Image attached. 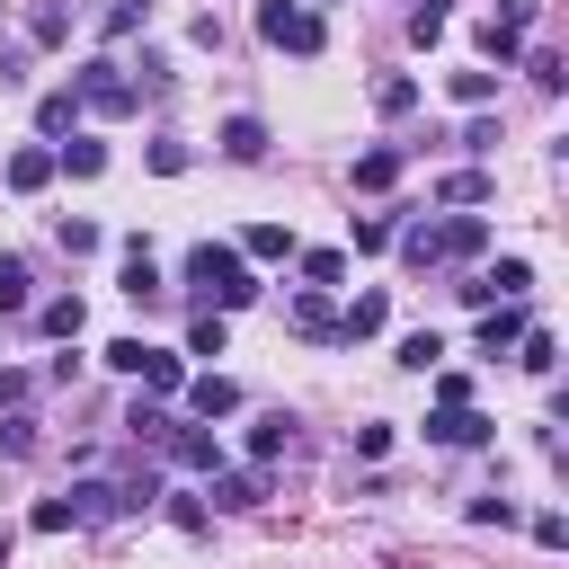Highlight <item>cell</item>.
I'll return each mask as SVG.
<instances>
[{"mask_svg":"<svg viewBox=\"0 0 569 569\" xmlns=\"http://www.w3.org/2000/svg\"><path fill=\"white\" fill-rule=\"evenodd\" d=\"M187 284H196L213 311H240V302H258V276H249V258H240V249H222V240H196V249H187Z\"/></svg>","mask_w":569,"mask_h":569,"instance_id":"obj_1","label":"cell"},{"mask_svg":"<svg viewBox=\"0 0 569 569\" xmlns=\"http://www.w3.org/2000/svg\"><path fill=\"white\" fill-rule=\"evenodd\" d=\"M258 36L284 44V53H320V44H329L320 9H302V0H267V9H258Z\"/></svg>","mask_w":569,"mask_h":569,"instance_id":"obj_2","label":"cell"},{"mask_svg":"<svg viewBox=\"0 0 569 569\" xmlns=\"http://www.w3.org/2000/svg\"><path fill=\"white\" fill-rule=\"evenodd\" d=\"M133 98H142V89L124 80V62H107V53L80 62V107H89V116H133Z\"/></svg>","mask_w":569,"mask_h":569,"instance_id":"obj_3","label":"cell"},{"mask_svg":"<svg viewBox=\"0 0 569 569\" xmlns=\"http://www.w3.org/2000/svg\"><path fill=\"white\" fill-rule=\"evenodd\" d=\"M62 516L71 525H107V516H124V489L116 480H71L62 489Z\"/></svg>","mask_w":569,"mask_h":569,"instance_id":"obj_4","label":"cell"},{"mask_svg":"<svg viewBox=\"0 0 569 569\" xmlns=\"http://www.w3.org/2000/svg\"><path fill=\"white\" fill-rule=\"evenodd\" d=\"M160 453H169L178 471H222V445H213V427H169V436H160Z\"/></svg>","mask_w":569,"mask_h":569,"instance_id":"obj_5","label":"cell"},{"mask_svg":"<svg viewBox=\"0 0 569 569\" xmlns=\"http://www.w3.org/2000/svg\"><path fill=\"white\" fill-rule=\"evenodd\" d=\"M427 436H436V445H489V418L462 400V409H436V418H427Z\"/></svg>","mask_w":569,"mask_h":569,"instance_id":"obj_6","label":"cell"},{"mask_svg":"<svg viewBox=\"0 0 569 569\" xmlns=\"http://www.w3.org/2000/svg\"><path fill=\"white\" fill-rule=\"evenodd\" d=\"M187 409H196V418H231V409H240V382H222V373H196V382H187Z\"/></svg>","mask_w":569,"mask_h":569,"instance_id":"obj_7","label":"cell"},{"mask_svg":"<svg viewBox=\"0 0 569 569\" xmlns=\"http://www.w3.org/2000/svg\"><path fill=\"white\" fill-rule=\"evenodd\" d=\"M382 320H391V302H382V293H356V302H347V311H338V338H347V347H356V338H373V329H382Z\"/></svg>","mask_w":569,"mask_h":569,"instance_id":"obj_8","label":"cell"},{"mask_svg":"<svg viewBox=\"0 0 569 569\" xmlns=\"http://www.w3.org/2000/svg\"><path fill=\"white\" fill-rule=\"evenodd\" d=\"M44 178H53V151H44V142H27V151H9V187H18V196H36Z\"/></svg>","mask_w":569,"mask_h":569,"instance_id":"obj_9","label":"cell"},{"mask_svg":"<svg viewBox=\"0 0 569 569\" xmlns=\"http://www.w3.org/2000/svg\"><path fill=\"white\" fill-rule=\"evenodd\" d=\"M480 240H489V222H480V213H453V222H436V249H445V258H471Z\"/></svg>","mask_w":569,"mask_h":569,"instance_id":"obj_10","label":"cell"},{"mask_svg":"<svg viewBox=\"0 0 569 569\" xmlns=\"http://www.w3.org/2000/svg\"><path fill=\"white\" fill-rule=\"evenodd\" d=\"M124 293H133V302H160V293H169V284H160V267H151V249H142V240H133V249H124Z\"/></svg>","mask_w":569,"mask_h":569,"instance_id":"obj_11","label":"cell"},{"mask_svg":"<svg viewBox=\"0 0 569 569\" xmlns=\"http://www.w3.org/2000/svg\"><path fill=\"white\" fill-rule=\"evenodd\" d=\"M133 382H142V391H187V365H178V356H160V347H142Z\"/></svg>","mask_w":569,"mask_h":569,"instance_id":"obj_12","label":"cell"},{"mask_svg":"<svg viewBox=\"0 0 569 569\" xmlns=\"http://www.w3.org/2000/svg\"><path fill=\"white\" fill-rule=\"evenodd\" d=\"M267 498V471H213V507H258Z\"/></svg>","mask_w":569,"mask_h":569,"instance_id":"obj_13","label":"cell"},{"mask_svg":"<svg viewBox=\"0 0 569 569\" xmlns=\"http://www.w3.org/2000/svg\"><path fill=\"white\" fill-rule=\"evenodd\" d=\"M222 151H231V160H267V124H258V116H231V124H222Z\"/></svg>","mask_w":569,"mask_h":569,"instance_id":"obj_14","label":"cell"},{"mask_svg":"<svg viewBox=\"0 0 569 569\" xmlns=\"http://www.w3.org/2000/svg\"><path fill=\"white\" fill-rule=\"evenodd\" d=\"M53 169H71V178H98V169H107V142H89V133H71V142L53 151Z\"/></svg>","mask_w":569,"mask_h":569,"instance_id":"obj_15","label":"cell"},{"mask_svg":"<svg viewBox=\"0 0 569 569\" xmlns=\"http://www.w3.org/2000/svg\"><path fill=\"white\" fill-rule=\"evenodd\" d=\"M240 258H293V231L284 222H249L240 231Z\"/></svg>","mask_w":569,"mask_h":569,"instance_id":"obj_16","label":"cell"},{"mask_svg":"<svg viewBox=\"0 0 569 569\" xmlns=\"http://www.w3.org/2000/svg\"><path fill=\"white\" fill-rule=\"evenodd\" d=\"M80 320H89V311H80V293H53V302L36 311V329H44V338H80Z\"/></svg>","mask_w":569,"mask_h":569,"instance_id":"obj_17","label":"cell"},{"mask_svg":"<svg viewBox=\"0 0 569 569\" xmlns=\"http://www.w3.org/2000/svg\"><path fill=\"white\" fill-rule=\"evenodd\" d=\"M400 240V258L409 267H445V249H436V222H409V231H391Z\"/></svg>","mask_w":569,"mask_h":569,"instance_id":"obj_18","label":"cell"},{"mask_svg":"<svg viewBox=\"0 0 569 569\" xmlns=\"http://www.w3.org/2000/svg\"><path fill=\"white\" fill-rule=\"evenodd\" d=\"M293 329H302V338H338V311H329L320 293H293Z\"/></svg>","mask_w":569,"mask_h":569,"instance_id":"obj_19","label":"cell"},{"mask_svg":"<svg viewBox=\"0 0 569 569\" xmlns=\"http://www.w3.org/2000/svg\"><path fill=\"white\" fill-rule=\"evenodd\" d=\"M516 338H525V311H516V302L480 320V356H498V347H516Z\"/></svg>","mask_w":569,"mask_h":569,"instance_id":"obj_20","label":"cell"},{"mask_svg":"<svg viewBox=\"0 0 569 569\" xmlns=\"http://www.w3.org/2000/svg\"><path fill=\"white\" fill-rule=\"evenodd\" d=\"M36 302V284H27V258H9L0 249V311H27Z\"/></svg>","mask_w":569,"mask_h":569,"instance_id":"obj_21","label":"cell"},{"mask_svg":"<svg viewBox=\"0 0 569 569\" xmlns=\"http://www.w3.org/2000/svg\"><path fill=\"white\" fill-rule=\"evenodd\" d=\"M36 124H44V133H71V124H80V89H53V98L36 107Z\"/></svg>","mask_w":569,"mask_h":569,"instance_id":"obj_22","label":"cell"},{"mask_svg":"<svg viewBox=\"0 0 569 569\" xmlns=\"http://www.w3.org/2000/svg\"><path fill=\"white\" fill-rule=\"evenodd\" d=\"M391 178H400V151H365V160H356V187H365V196H382Z\"/></svg>","mask_w":569,"mask_h":569,"instance_id":"obj_23","label":"cell"},{"mask_svg":"<svg viewBox=\"0 0 569 569\" xmlns=\"http://www.w3.org/2000/svg\"><path fill=\"white\" fill-rule=\"evenodd\" d=\"M222 338H231L222 311H196V320H187V356H222Z\"/></svg>","mask_w":569,"mask_h":569,"instance_id":"obj_24","label":"cell"},{"mask_svg":"<svg viewBox=\"0 0 569 569\" xmlns=\"http://www.w3.org/2000/svg\"><path fill=\"white\" fill-rule=\"evenodd\" d=\"M436 356H445L436 329H409V338H400V365H409V373H436Z\"/></svg>","mask_w":569,"mask_h":569,"instance_id":"obj_25","label":"cell"},{"mask_svg":"<svg viewBox=\"0 0 569 569\" xmlns=\"http://www.w3.org/2000/svg\"><path fill=\"white\" fill-rule=\"evenodd\" d=\"M516 365H525V373H551V365H560L551 329H525V338H516Z\"/></svg>","mask_w":569,"mask_h":569,"instance_id":"obj_26","label":"cell"},{"mask_svg":"<svg viewBox=\"0 0 569 569\" xmlns=\"http://www.w3.org/2000/svg\"><path fill=\"white\" fill-rule=\"evenodd\" d=\"M373 107H382V116H409V107H418V80H400V71L373 80Z\"/></svg>","mask_w":569,"mask_h":569,"instance_id":"obj_27","label":"cell"},{"mask_svg":"<svg viewBox=\"0 0 569 569\" xmlns=\"http://www.w3.org/2000/svg\"><path fill=\"white\" fill-rule=\"evenodd\" d=\"M445 89H453V98H462V107H489V98H498V80H489V71H453V80H445Z\"/></svg>","mask_w":569,"mask_h":569,"instance_id":"obj_28","label":"cell"},{"mask_svg":"<svg viewBox=\"0 0 569 569\" xmlns=\"http://www.w3.org/2000/svg\"><path fill=\"white\" fill-rule=\"evenodd\" d=\"M436 196H445V204H480V196H489V178H480V169H453Z\"/></svg>","mask_w":569,"mask_h":569,"instance_id":"obj_29","label":"cell"},{"mask_svg":"<svg viewBox=\"0 0 569 569\" xmlns=\"http://www.w3.org/2000/svg\"><path fill=\"white\" fill-rule=\"evenodd\" d=\"M302 276H311V284H338V276H347V249H302Z\"/></svg>","mask_w":569,"mask_h":569,"instance_id":"obj_30","label":"cell"},{"mask_svg":"<svg viewBox=\"0 0 569 569\" xmlns=\"http://www.w3.org/2000/svg\"><path fill=\"white\" fill-rule=\"evenodd\" d=\"M124 427H133V436H142V445H160V436H169V427H178V418H169V409H151V400H133V418H124Z\"/></svg>","mask_w":569,"mask_h":569,"instance_id":"obj_31","label":"cell"},{"mask_svg":"<svg viewBox=\"0 0 569 569\" xmlns=\"http://www.w3.org/2000/svg\"><path fill=\"white\" fill-rule=\"evenodd\" d=\"M249 453H258V471H267V462L284 453V418H258V427H249Z\"/></svg>","mask_w":569,"mask_h":569,"instance_id":"obj_32","label":"cell"},{"mask_svg":"<svg viewBox=\"0 0 569 569\" xmlns=\"http://www.w3.org/2000/svg\"><path fill=\"white\" fill-rule=\"evenodd\" d=\"M0 453H36V418H27V409L0 418Z\"/></svg>","mask_w":569,"mask_h":569,"instance_id":"obj_33","label":"cell"},{"mask_svg":"<svg viewBox=\"0 0 569 569\" xmlns=\"http://www.w3.org/2000/svg\"><path fill=\"white\" fill-rule=\"evenodd\" d=\"M53 240H62L71 258H89V249H98V222H71V213H62V222H53Z\"/></svg>","mask_w":569,"mask_h":569,"instance_id":"obj_34","label":"cell"},{"mask_svg":"<svg viewBox=\"0 0 569 569\" xmlns=\"http://www.w3.org/2000/svg\"><path fill=\"white\" fill-rule=\"evenodd\" d=\"M142 18H151V0H116V9H107V36H133Z\"/></svg>","mask_w":569,"mask_h":569,"instance_id":"obj_35","label":"cell"},{"mask_svg":"<svg viewBox=\"0 0 569 569\" xmlns=\"http://www.w3.org/2000/svg\"><path fill=\"white\" fill-rule=\"evenodd\" d=\"M516 44H525V36H516V27H498V18H489V27H480V53H489V62H507V53H516Z\"/></svg>","mask_w":569,"mask_h":569,"instance_id":"obj_36","label":"cell"},{"mask_svg":"<svg viewBox=\"0 0 569 569\" xmlns=\"http://www.w3.org/2000/svg\"><path fill=\"white\" fill-rule=\"evenodd\" d=\"M347 240H356V249H391V222H382V213H356V231H347Z\"/></svg>","mask_w":569,"mask_h":569,"instance_id":"obj_37","label":"cell"},{"mask_svg":"<svg viewBox=\"0 0 569 569\" xmlns=\"http://www.w3.org/2000/svg\"><path fill=\"white\" fill-rule=\"evenodd\" d=\"M462 151H498V116H471L462 124Z\"/></svg>","mask_w":569,"mask_h":569,"instance_id":"obj_38","label":"cell"},{"mask_svg":"<svg viewBox=\"0 0 569 569\" xmlns=\"http://www.w3.org/2000/svg\"><path fill=\"white\" fill-rule=\"evenodd\" d=\"M533 542H542V551H560V542H569V516H551V507H542V516H533Z\"/></svg>","mask_w":569,"mask_h":569,"instance_id":"obj_39","label":"cell"},{"mask_svg":"<svg viewBox=\"0 0 569 569\" xmlns=\"http://www.w3.org/2000/svg\"><path fill=\"white\" fill-rule=\"evenodd\" d=\"M9 409H27V373H0V418Z\"/></svg>","mask_w":569,"mask_h":569,"instance_id":"obj_40","label":"cell"},{"mask_svg":"<svg viewBox=\"0 0 569 569\" xmlns=\"http://www.w3.org/2000/svg\"><path fill=\"white\" fill-rule=\"evenodd\" d=\"M525 18H533V0H498V27H516V36H525Z\"/></svg>","mask_w":569,"mask_h":569,"instance_id":"obj_41","label":"cell"},{"mask_svg":"<svg viewBox=\"0 0 569 569\" xmlns=\"http://www.w3.org/2000/svg\"><path fill=\"white\" fill-rule=\"evenodd\" d=\"M0 569H9V525H0Z\"/></svg>","mask_w":569,"mask_h":569,"instance_id":"obj_42","label":"cell"}]
</instances>
